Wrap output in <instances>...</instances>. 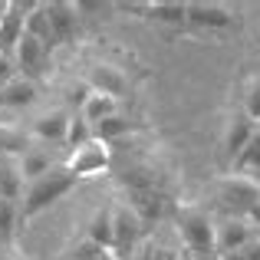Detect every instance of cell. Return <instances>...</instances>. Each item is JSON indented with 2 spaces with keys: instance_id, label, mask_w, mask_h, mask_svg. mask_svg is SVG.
I'll return each mask as SVG.
<instances>
[{
  "instance_id": "e575fe53",
  "label": "cell",
  "mask_w": 260,
  "mask_h": 260,
  "mask_svg": "<svg viewBox=\"0 0 260 260\" xmlns=\"http://www.w3.org/2000/svg\"><path fill=\"white\" fill-rule=\"evenodd\" d=\"M0 260H17V257H13V254H4V257H0Z\"/></svg>"
},
{
  "instance_id": "5bb4252c",
  "label": "cell",
  "mask_w": 260,
  "mask_h": 260,
  "mask_svg": "<svg viewBox=\"0 0 260 260\" xmlns=\"http://www.w3.org/2000/svg\"><path fill=\"white\" fill-rule=\"evenodd\" d=\"M89 89H95V92H106V95H125L128 92V76L119 70V66L112 63H95L92 70H89Z\"/></svg>"
},
{
  "instance_id": "4dcf8cb0",
  "label": "cell",
  "mask_w": 260,
  "mask_h": 260,
  "mask_svg": "<svg viewBox=\"0 0 260 260\" xmlns=\"http://www.w3.org/2000/svg\"><path fill=\"white\" fill-rule=\"evenodd\" d=\"M244 257H247V260H260V237L257 234H254V241L244 247Z\"/></svg>"
},
{
  "instance_id": "2e32d148",
  "label": "cell",
  "mask_w": 260,
  "mask_h": 260,
  "mask_svg": "<svg viewBox=\"0 0 260 260\" xmlns=\"http://www.w3.org/2000/svg\"><path fill=\"white\" fill-rule=\"evenodd\" d=\"M23 175H20V161L17 155H7L0 152V198H7V201H20L23 198Z\"/></svg>"
},
{
  "instance_id": "7402d4cb",
  "label": "cell",
  "mask_w": 260,
  "mask_h": 260,
  "mask_svg": "<svg viewBox=\"0 0 260 260\" xmlns=\"http://www.w3.org/2000/svg\"><path fill=\"white\" fill-rule=\"evenodd\" d=\"M23 33L26 37H33V40H40L43 46H59L56 43V37H53V26H50V17H46V10H43V4L37 7V10L26 17V23H23Z\"/></svg>"
},
{
  "instance_id": "d590c367",
  "label": "cell",
  "mask_w": 260,
  "mask_h": 260,
  "mask_svg": "<svg viewBox=\"0 0 260 260\" xmlns=\"http://www.w3.org/2000/svg\"><path fill=\"white\" fill-rule=\"evenodd\" d=\"M4 254H10V250H4V247H0V257H4Z\"/></svg>"
},
{
  "instance_id": "836d02e7",
  "label": "cell",
  "mask_w": 260,
  "mask_h": 260,
  "mask_svg": "<svg viewBox=\"0 0 260 260\" xmlns=\"http://www.w3.org/2000/svg\"><path fill=\"white\" fill-rule=\"evenodd\" d=\"M7 4H10V0H0V20H4V13H7Z\"/></svg>"
},
{
  "instance_id": "ba28073f",
  "label": "cell",
  "mask_w": 260,
  "mask_h": 260,
  "mask_svg": "<svg viewBox=\"0 0 260 260\" xmlns=\"http://www.w3.org/2000/svg\"><path fill=\"white\" fill-rule=\"evenodd\" d=\"M125 204L132 208V214L148 228V224H155V221L165 217L168 194H165V191H158V188H128L125 191Z\"/></svg>"
},
{
  "instance_id": "8992f818",
  "label": "cell",
  "mask_w": 260,
  "mask_h": 260,
  "mask_svg": "<svg viewBox=\"0 0 260 260\" xmlns=\"http://www.w3.org/2000/svg\"><path fill=\"white\" fill-rule=\"evenodd\" d=\"M37 7H40L37 0H10V4H7V13H4V20H0V56L13 59L20 40H23V23Z\"/></svg>"
},
{
  "instance_id": "d6a6232c",
  "label": "cell",
  "mask_w": 260,
  "mask_h": 260,
  "mask_svg": "<svg viewBox=\"0 0 260 260\" xmlns=\"http://www.w3.org/2000/svg\"><path fill=\"white\" fill-rule=\"evenodd\" d=\"M221 260H247V257H244V250H237V254H224Z\"/></svg>"
},
{
  "instance_id": "8fae6325",
  "label": "cell",
  "mask_w": 260,
  "mask_h": 260,
  "mask_svg": "<svg viewBox=\"0 0 260 260\" xmlns=\"http://www.w3.org/2000/svg\"><path fill=\"white\" fill-rule=\"evenodd\" d=\"M43 10H46V17H50L56 43H73V40L79 37V10H76V4L53 0V4H43Z\"/></svg>"
},
{
  "instance_id": "7c38bea8",
  "label": "cell",
  "mask_w": 260,
  "mask_h": 260,
  "mask_svg": "<svg viewBox=\"0 0 260 260\" xmlns=\"http://www.w3.org/2000/svg\"><path fill=\"white\" fill-rule=\"evenodd\" d=\"M254 241V228L247 217H228L217 224V257L224 254H237Z\"/></svg>"
},
{
  "instance_id": "ac0fdd59",
  "label": "cell",
  "mask_w": 260,
  "mask_h": 260,
  "mask_svg": "<svg viewBox=\"0 0 260 260\" xmlns=\"http://www.w3.org/2000/svg\"><path fill=\"white\" fill-rule=\"evenodd\" d=\"M37 102V83L23 76H13L7 86H0V109H26Z\"/></svg>"
},
{
  "instance_id": "cb8c5ba5",
  "label": "cell",
  "mask_w": 260,
  "mask_h": 260,
  "mask_svg": "<svg viewBox=\"0 0 260 260\" xmlns=\"http://www.w3.org/2000/svg\"><path fill=\"white\" fill-rule=\"evenodd\" d=\"M234 172L254 178V181H260V132L247 142V145H244V152L234 158Z\"/></svg>"
},
{
  "instance_id": "4316f807",
  "label": "cell",
  "mask_w": 260,
  "mask_h": 260,
  "mask_svg": "<svg viewBox=\"0 0 260 260\" xmlns=\"http://www.w3.org/2000/svg\"><path fill=\"white\" fill-rule=\"evenodd\" d=\"M241 109H244V112H247L254 122H260V76H254V79L247 83V92H244V106H241Z\"/></svg>"
},
{
  "instance_id": "52a82bcc",
  "label": "cell",
  "mask_w": 260,
  "mask_h": 260,
  "mask_svg": "<svg viewBox=\"0 0 260 260\" xmlns=\"http://www.w3.org/2000/svg\"><path fill=\"white\" fill-rule=\"evenodd\" d=\"M50 53H53L50 46H43L40 40H33V37H26V33H23L17 53H13V66H17V73L23 79L37 83V79H43L46 70H50Z\"/></svg>"
},
{
  "instance_id": "603a6c76",
  "label": "cell",
  "mask_w": 260,
  "mask_h": 260,
  "mask_svg": "<svg viewBox=\"0 0 260 260\" xmlns=\"http://www.w3.org/2000/svg\"><path fill=\"white\" fill-rule=\"evenodd\" d=\"M20 175H23V181H33V178L46 175L53 165H59V161H53L46 152H40V148H26L23 155H20Z\"/></svg>"
},
{
  "instance_id": "5b68a950",
  "label": "cell",
  "mask_w": 260,
  "mask_h": 260,
  "mask_svg": "<svg viewBox=\"0 0 260 260\" xmlns=\"http://www.w3.org/2000/svg\"><path fill=\"white\" fill-rule=\"evenodd\" d=\"M63 165H66V172L76 175V178H95V175L109 172V165H112V152H109L106 142L92 139V142H86L83 148L70 152V158H66Z\"/></svg>"
},
{
  "instance_id": "1f68e13d",
  "label": "cell",
  "mask_w": 260,
  "mask_h": 260,
  "mask_svg": "<svg viewBox=\"0 0 260 260\" xmlns=\"http://www.w3.org/2000/svg\"><path fill=\"white\" fill-rule=\"evenodd\" d=\"M247 221H250V228H260V204H254V208H250Z\"/></svg>"
},
{
  "instance_id": "e0dca14e",
  "label": "cell",
  "mask_w": 260,
  "mask_h": 260,
  "mask_svg": "<svg viewBox=\"0 0 260 260\" xmlns=\"http://www.w3.org/2000/svg\"><path fill=\"white\" fill-rule=\"evenodd\" d=\"M119 112V99H115V95H106V92H89V99L83 102V106H79V119L86 122V125H99V122H106L109 115H115Z\"/></svg>"
},
{
  "instance_id": "83f0119b",
  "label": "cell",
  "mask_w": 260,
  "mask_h": 260,
  "mask_svg": "<svg viewBox=\"0 0 260 260\" xmlns=\"http://www.w3.org/2000/svg\"><path fill=\"white\" fill-rule=\"evenodd\" d=\"M132 260H181V257L175 250L161 247V244H145V247H139V257H132Z\"/></svg>"
},
{
  "instance_id": "ffe728a7",
  "label": "cell",
  "mask_w": 260,
  "mask_h": 260,
  "mask_svg": "<svg viewBox=\"0 0 260 260\" xmlns=\"http://www.w3.org/2000/svg\"><path fill=\"white\" fill-rule=\"evenodd\" d=\"M145 20H155L165 26H184L188 23V4L184 0H155V4H148Z\"/></svg>"
},
{
  "instance_id": "9a60e30c",
  "label": "cell",
  "mask_w": 260,
  "mask_h": 260,
  "mask_svg": "<svg viewBox=\"0 0 260 260\" xmlns=\"http://www.w3.org/2000/svg\"><path fill=\"white\" fill-rule=\"evenodd\" d=\"M135 132H145V122H139V119H132V115H125V112H115V115H109L106 122H99V125L92 128V135L99 142H115V139H125V135H135Z\"/></svg>"
},
{
  "instance_id": "d6986e66",
  "label": "cell",
  "mask_w": 260,
  "mask_h": 260,
  "mask_svg": "<svg viewBox=\"0 0 260 260\" xmlns=\"http://www.w3.org/2000/svg\"><path fill=\"white\" fill-rule=\"evenodd\" d=\"M20 201H7V198H0V247L10 250L17 247V231H20Z\"/></svg>"
},
{
  "instance_id": "f546056e",
  "label": "cell",
  "mask_w": 260,
  "mask_h": 260,
  "mask_svg": "<svg viewBox=\"0 0 260 260\" xmlns=\"http://www.w3.org/2000/svg\"><path fill=\"white\" fill-rule=\"evenodd\" d=\"M119 13H139V17H148V4H115Z\"/></svg>"
},
{
  "instance_id": "74e56055",
  "label": "cell",
  "mask_w": 260,
  "mask_h": 260,
  "mask_svg": "<svg viewBox=\"0 0 260 260\" xmlns=\"http://www.w3.org/2000/svg\"><path fill=\"white\" fill-rule=\"evenodd\" d=\"M194 260H198V257H194Z\"/></svg>"
},
{
  "instance_id": "30bf717a",
  "label": "cell",
  "mask_w": 260,
  "mask_h": 260,
  "mask_svg": "<svg viewBox=\"0 0 260 260\" xmlns=\"http://www.w3.org/2000/svg\"><path fill=\"white\" fill-rule=\"evenodd\" d=\"M254 135H257V122L250 119L244 109H234V112L228 115V122H224V155L231 158V165H234V158L244 152V145H247Z\"/></svg>"
},
{
  "instance_id": "44dd1931",
  "label": "cell",
  "mask_w": 260,
  "mask_h": 260,
  "mask_svg": "<svg viewBox=\"0 0 260 260\" xmlns=\"http://www.w3.org/2000/svg\"><path fill=\"white\" fill-rule=\"evenodd\" d=\"M86 237L99 247L112 250V208H99L92 217H89V228H86Z\"/></svg>"
},
{
  "instance_id": "7a4b0ae2",
  "label": "cell",
  "mask_w": 260,
  "mask_h": 260,
  "mask_svg": "<svg viewBox=\"0 0 260 260\" xmlns=\"http://www.w3.org/2000/svg\"><path fill=\"white\" fill-rule=\"evenodd\" d=\"M178 237H181L184 250L198 260H208L211 254H217V224L201 208L188 204L178 211Z\"/></svg>"
},
{
  "instance_id": "277c9868",
  "label": "cell",
  "mask_w": 260,
  "mask_h": 260,
  "mask_svg": "<svg viewBox=\"0 0 260 260\" xmlns=\"http://www.w3.org/2000/svg\"><path fill=\"white\" fill-rule=\"evenodd\" d=\"M217 201L234 211V217H247L250 208L260 204V181H254L247 175H237V172L224 175L217 181Z\"/></svg>"
},
{
  "instance_id": "484cf974",
  "label": "cell",
  "mask_w": 260,
  "mask_h": 260,
  "mask_svg": "<svg viewBox=\"0 0 260 260\" xmlns=\"http://www.w3.org/2000/svg\"><path fill=\"white\" fill-rule=\"evenodd\" d=\"M95 135H92V125H86L79 115H73L70 119V132H66V148L70 152H76V148H83L86 142H92Z\"/></svg>"
},
{
  "instance_id": "9c48e42d",
  "label": "cell",
  "mask_w": 260,
  "mask_h": 260,
  "mask_svg": "<svg viewBox=\"0 0 260 260\" xmlns=\"http://www.w3.org/2000/svg\"><path fill=\"white\" fill-rule=\"evenodd\" d=\"M188 26H194V30H231L234 13L214 0H188Z\"/></svg>"
},
{
  "instance_id": "f1b7e54d",
  "label": "cell",
  "mask_w": 260,
  "mask_h": 260,
  "mask_svg": "<svg viewBox=\"0 0 260 260\" xmlns=\"http://www.w3.org/2000/svg\"><path fill=\"white\" fill-rule=\"evenodd\" d=\"M13 76H17V66H13V59H10V56H0V86H7Z\"/></svg>"
},
{
  "instance_id": "3957f363",
  "label": "cell",
  "mask_w": 260,
  "mask_h": 260,
  "mask_svg": "<svg viewBox=\"0 0 260 260\" xmlns=\"http://www.w3.org/2000/svg\"><path fill=\"white\" fill-rule=\"evenodd\" d=\"M142 234H145V224L132 214V208L125 201H115L112 204V254H115V260H132L139 254Z\"/></svg>"
},
{
  "instance_id": "4fadbf2b",
  "label": "cell",
  "mask_w": 260,
  "mask_h": 260,
  "mask_svg": "<svg viewBox=\"0 0 260 260\" xmlns=\"http://www.w3.org/2000/svg\"><path fill=\"white\" fill-rule=\"evenodd\" d=\"M70 119L73 115L66 109H50V112L37 115L30 125L33 139L46 142V145H66V132H70Z\"/></svg>"
},
{
  "instance_id": "8d00e7d4",
  "label": "cell",
  "mask_w": 260,
  "mask_h": 260,
  "mask_svg": "<svg viewBox=\"0 0 260 260\" xmlns=\"http://www.w3.org/2000/svg\"><path fill=\"white\" fill-rule=\"evenodd\" d=\"M257 132H260V122H257Z\"/></svg>"
},
{
  "instance_id": "6da1fadb",
  "label": "cell",
  "mask_w": 260,
  "mask_h": 260,
  "mask_svg": "<svg viewBox=\"0 0 260 260\" xmlns=\"http://www.w3.org/2000/svg\"><path fill=\"white\" fill-rule=\"evenodd\" d=\"M76 184H79V178L66 172V165H53L46 175L26 181L23 198H20V221H23V224L33 221V217L43 214L46 208H53L56 201H63Z\"/></svg>"
},
{
  "instance_id": "d4e9b609",
  "label": "cell",
  "mask_w": 260,
  "mask_h": 260,
  "mask_svg": "<svg viewBox=\"0 0 260 260\" xmlns=\"http://www.w3.org/2000/svg\"><path fill=\"white\" fill-rule=\"evenodd\" d=\"M63 260H115V254L106 250V247H99V244H92L89 237H79L73 247H66Z\"/></svg>"
}]
</instances>
